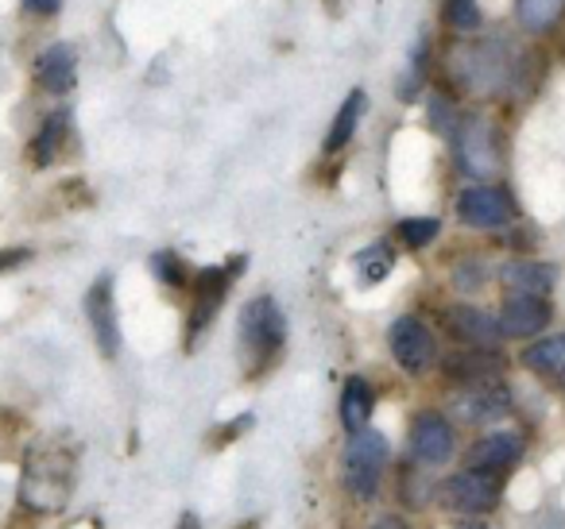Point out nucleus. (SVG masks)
<instances>
[{
    "label": "nucleus",
    "instance_id": "obj_1",
    "mask_svg": "<svg viewBox=\"0 0 565 529\" xmlns=\"http://www.w3.org/2000/svg\"><path fill=\"white\" fill-rule=\"evenodd\" d=\"M523 55L508 40H472L457 43L446 58V74L457 89L472 97H503L508 89L519 86Z\"/></svg>",
    "mask_w": 565,
    "mask_h": 529
},
{
    "label": "nucleus",
    "instance_id": "obj_2",
    "mask_svg": "<svg viewBox=\"0 0 565 529\" xmlns=\"http://www.w3.org/2000/svg\"><path fill=\"white\" fill-rule=\"evenodd\" d=\"M449 140H454L457 166L472 182H488L503 171V132L492 117L469 112V117H461V125H457V132Z\"/></svg>",
    "mask_w": 565,
    "mask_h": 529
},
{
    "label": "nucleus",
    "instance_id": "obj_3",
    "mask_svg": "<svg viewBox=\"0 0 565 529\" xmlns=\"http://www.w3.org/2000/svg\"><path fill=\"white\" fill-rule=\"evenodd\" d=\"M387 456H392V444L380 429H361V433L349 436L345 449V487L356 498H372L384 479Z\"/></svg>",
    "mask_w": 565,
    "mask_h": 529
},
{
    "label": "nucleus",
    "instance_id": "obj_4",
    "mask_svg": "<svg viewBox=\"0 0 565 529\" xmlns=\"http://www.w3.org/2000/svg\"><path fill=\"white\" fill-rule=\"evenodd\" d=\"M241 341L256 364H267L287 341V317L275 305V298H252L241 313Z\"/></svg>",
    "mask_w": 565,
    "mask_h": 529
},
{
    "label": "nucleus",
    "instance_id": "obj_5",
    "mask_svg": "<svg viewBox=\"0 0 565 529\" xmlns=\"http://www.w3.org/2000/svg\"><path fill=\"white\" fill-rule=\"evenodd\" d=\"M457 220L469 228H503L515 220V197L495 182H472L457 194Z\"/></svg>",
    "mask_w": 565,
    "mask_h": 529
},
{
    "label": "nucleus",
    "instance_id": "obj_6",
    "mask_svg": "<svg viewBox=\"0 0 565 529\" xmlns=\"http://www.w3.org/2000/svg\"><path fill=\"white\" fill-rule=\"evenodd\" d=\"M500 495H503L500 475L477 472V467H465V472L449 475V479L441 483V503H446L449 510H457V514H469V518L495 510Z\"/></svg>",
    "mask_w": 565,
    "mask_h": 529
},
{
    "label": "nucleus",
    "instance_id": "obj_7",
    "mask_svg": "<svg viewBox=\"0 0 565 529\" xmlns=\"http://www.w3.org/2000/svg\"><path fill=\"white\" fill-rule=\"evenodd\" d=\"M387 344H392L395 364L407 375H423L438 364V341H434L430 325L418 317H399L387 333Z\"/></svg>",
    "mask_w": 565,
    "mask_h": 529
},
{
    "label": "nucleus",
    "instance_id": "obj_8",
    "mask_svg": "<svg viewBox=\"0 0 565 529\" xmlns=\"http://www.w3.org/2000/svg\"><path fill=\"white\" fill-rule=\"evenodd\" d=\"M244 267V259H236L233 267H205V271L194 274V310H190V321H186V336L194 341L198 333L210 328V321L217 317L221 302H225L228 287H233L236 271Z\"/></svg>",
    "mask_w": 565,
    "mask_h": 529
},
{
    "label": "nucleus",
    "instance_id": "obj_9",
    "mask_svg": "<svg viewBox=\"0 0 565 529\" xmlns=\"http://www.w3.org/2000/svg\"><path fill=\"white\" fill-rule=\"evenodd\" d=\"M86 317L94 328V341L102 356H117L120 352V321H117V294H113V274H102L94 287L86 290Z\"/></svg>",
    "mask_w": 565,
    "mask_h": 529
},
{
    "label": "nucleus",
    "instance_id": "obj_10",
    "mask_svg": "<svg viewBox=\"0 0 565 529\" xmlns=\"http://www.w3.org/2000/svg\"><path fill=\"white\" fill-rule=\"evenodd\" d=\"M411 452H415V460H423V464H446V460L454 456L457 433L446 413L423 410L411 421Z\"/></svg>",
    "mask_w": 565,
    "mask_h": 529
},
{
    "label": "nucleus",
    "instance_id": "obj_11",
    "mask_svg": "<svg viewBox=\"0 0 565 529\" xmlns=\"http://www.w3.org/2000/svg\"><path fill=\"white\" fill-rule=\"evenodd\" d=\"M550 321H554V305H550L546 298L508 294L503 298V310H500V336L526 341V336H539Z\"/></svg>",
    "mask_w": 565,
    "mask_h": 529
},
{
    "label": "nucleus",
    "instance_id": "obj_12",
    "mask_svg": "<svg viewBox=\"0 0 565 529\" xmlns=\"http://www.w3.org/2000/svg\"><path fill=\"white\" fill-rule=\"evenodd\" d=\"M441 371L461 387H484V382H500L503 356H495V348H457L441 359Z\"/></svg>",
    "mask_w": 565,
    "mask_h": 529
},
{
    "label": "nucleus",
    "instance_id": "obj_13",
    "mask_svg": "<svg viewBox=\"0 0 565 529\" xmlns=\"http://www.w3.org/2000/svg\"><path fill=\"white\" fill-rule=\"evenodd\" d=\"M449 410L461 421H495L511 410V395L503 382H484V387H461L449 402Z\"/></svg>",
    "mask_w": 565,
    "mask_h": 529
},
{
    "label": "nucleus",
    "instance_id": "obj_14",
    "mask_svg": "<svg viewBox=\"0 0 565 529\" xmlns=\"http://www.w3.org/2000/svg\"><path fill=\"white\" fill-rule=\"evenodd\" d=\"M446 328L465 348H495V341H500V321L480 305H449Z\"/></svg>",
    "mask_w": 565,
    "mask_h": 529
},
{
    "label": "nucleus",
    "instance_id": "obj_15",
    "mask_svg": "<svg viewBox=\"0 0 565 529\" xmlns=\"http://www.w3.org/2000/svg\"><path fill=\"white\" fill-rule=\"evenodd\" d=\"M35 82L47 94H71L78 82V51L71 43H51L35 58Z\"/></svg>",
    "mask_w": 565,
    "mask_h": 529
},
{
    "label": "nucleus",
    "instance_id": "obj_16",
    "mask_svg": "<svg viewBox=\"0 0 565 529\" xmlns=\"http://www.w3.org/2000/svg\"><path fill=\"white\" fill-rule=\"evenodd\" d=\"M523 436L511 433V429H500V433H488L477 441V449H472V467L477 472H488V475H500L508 472V467H515L519 460H523Z\"/></svg>",
    "mask_w": 565,
    "mask_h": 529
},
{
    "label": "nucleus",
    "instance_id": "obj_17",
    "mask_svg": "<svg viewBox=\"0 0 565 529\" xmlns=\"http://www.w3.org/2000/svg\"><path fill=\"white\" fill-rule=\"evenodd\" d=\"M503 287L511 294H526V298H546L557 282V267L539 263V259H511L508 267L500 271Z\"/></svg>",
    "mask_w": 565,
    "mask_h": 529
},
{
    "label": "nucleus",
    "instance_id": "obj_18",
    "mask_svg": "<svg viewBox=\"0 0 565 529\" xmlns=\"http://www.w3.org/2000/svg\"><path fill=\"white\" fill-rule=\"evenodd\" d=\"M364 109H369V94H364V89H353V94L341 101L338 117H333L330 132H326V155H341V151L353 143L356 128H361V120H364Z\"/></svg>",
    "mask_w": 565,
    "mask_h": 529
},
{
    "label": "nucleus",
    "instance_id": "obj_19",
    "mask_svg": "<svg viewBox=\"0 0 565 529\" xmlns=\"http://www.w3.org/2000/svg\"><path fill=\"white\" fill-rule=\"evenodd\" d=\"M372 410H376V390L369 387V379L353 375V379L345 382V390H341V421H345L349 433L369 429Z\"/></svg>",
    "mask_w": 565,
    "mask_h": 529
},
{
    "label": "nucleus",
    "instance_id": "obj_20",
    "mask_svg": "<svg viewBox=\"0 0 565 529\" xmlns=\"http://www.w3.org/2000/svg\"><path fill=\"white\" fill-rule=\"evenodd\" d=\"M523 367L546 379H565V333L542 336L523 352Z\"/></svg>",
    "mask_w": 565,
    "mask_h": 529
},
{
    "label": "nucleus",
    "instance_id": "obj_21",
    "mask_svg": "<svg viewBox=\"0 0 565 529\" xmlns=\"http://www.w3.org/2000/svg\"><path fill=\"white\" fill-rule=\"evenodd\" d=\"M66 136H71V112H51V117H43V128L35 132L32 140V159L35 166H51L58 159V151H63Z\"/></svg>",
    "mask_w": 565,
    "mask_h": 529
},
{
    "label": "nucleus",
    "instance_id": "obj_22",
    "mask_svg": "<svg viewBox=\"0 0 565 529\" xmlns=\"http://www.w3.org/2000/svg\"><path fill=\"white\" fill-rule=\"evenodd\" d=\"M565 17V0H515V20L523 32L546 35L562 24Z\"/></svg>",
    "mask_w": 565,
    "mask_h": 529
},
{
    "label": "nucleus",
    "instance_id": "obj_23",
    "mask_svg": "<svg viewBox=\"0 0 565 529\" xmlns=\"http://www.w3.org/2000/svg\"><path fill=\"white\" fill-rule=\"evenodd\" d=\"M353 267H356V274H361L364 287H376V282H384L387 274H392L395 251L387 248V244H369V248L353 256Z\"/></svg>",
    "mask_w": 565,
    "mask_h": 529
},
{
    "label": "nucleus",
    "instance_id": "obj_24",
    "mask_svg": "<svg viewBox=\"0 0 565 529\" xmlns=\"http://www.w3.org/2000/svg\"><path fill=\"white\" fill-rule=\"evenodd\" d=\"M426 66H430V43H426V35H418V43L411 47L407 71H403V78H399V97H403V101H415V97L423 94Z\"/></svg>",
    "mask_w": 565,
    "mask_h": 529
},
{
    "label": "nucleus",
    "instance_id": "obj_25",
    "mask_svg": "<svg viewBox=\"0 0 565 529\" xmlns=\"http://www.w3.org/2000/svg\"><path fill=\"white\" fill-rule=\"evenodd\" d=\"M441 17H446L449 32L457 35H480V28H484V12L477 0H446Z\"/></svg>",
    "mask_w": 565,
    "mask_h": 529
},
{
    "label": "nucleus",
    "instance_id": "obj_26",
    "mask_svg": "<svg viewBox=\"0 0 565 529\" xmlns=\"http://www.w3.org/2000/svg\"><path fill=\"white\" fill-rule=\"evenodd\" d=\"M399 240L407 244V248H430L434 240H438V233H441V220L438 217H407V220H399Z\"/></svg>",
    "mask_w": 565,
    "mask_h": 529
},
{
    "label": "nucleus",
    "instance_id": "obj_27",
    "mask_svg": "<svg viewBox=\"0 0 565 529\" xmlns=\"http://www.w3.org/2000/svg\"><path fill=\"white\" fill-rule=\"evenodd\" d=\"M430 120H434V132L441 136H454L457 125H461V112H457V101L446 94H434L430 97Z\"/></svg>",
    "mask_w": 565,
    "mask_h": 529
},
{
    "label": "nucleus",
    "instance_id": "obj_28",
    "mask_svg": "<svg viewBox=\"0 0 565 529\" xmlns=\"http://www.w3.org/2000/svg\"><path fill=\"white\" fill-rule=\"evenodd\" d=\"M151 271H156L159 282H167V287H186V263H182L174 251H156L151 256Z\"/></svg>",
    "mask_w": 565,
    "mask_h": 529
},
{
    "label": "nucleus",
    "instance_id": "obj_29",
    "mask_svg": "<svg viewBox=\"0 0 565 529\" xmlns=\"http://www.w3.org/2000/svg\"><path fill=\"white\" fill-rule=\"evenodd\" d=\"M28 12H35V17H55L58 9H63V0H20Z\"/></svg>",
    "mask_w": 565,
    "mask_h": 529
},
{
    "label": "nucleus",
    "instance_id": "obj_30",
    "mask_svg": "<svg viewBox=\"0 0 565 529\" xmlns=\"http://www.w3.org/2000/svg\"><path fill=\"white\" fill-rule=\"evenodd\" d=\"M32 256V251H0V271H4V267H17V263H24V259Z\"/></svg>",
    "mask_w": 565,
    "mask_h": 529
},
{
    "label": "nucleus",
    "instance_id": "obj_31",
    "mask_svg": "<svg viewBox=\"0 0 565 529\" xmlns=\"http://www.w3.org/2000/svg\"><path fill=\"white\" fill-rule=\"evenodd\" d=\"M372 529H411V526H407V521L399 518V514H384V518H380V521H376V526H372Z\"/></svg>",
    "mask_w": 565,
    "mask_h": 529
},
{
    "label": "nucleus",
    "instance_id": "obj_32",
    "mask_svg": "<svg viewBox=\"0 0 565 529\" xmlns=\"http://www.w3.org/2000/svg\"><path fill=\"white\" fill-rule=\"evenodd\" d=\"M174 529H202V521H198V514H182Z\"/></svg>",
    "mask_w": 565,
    "mask_h": 529
},
{
    "label": "nucleus",
    "instance_id": "obj_33",
    "mask_svg": "<svg viewBox=\"0 0 565 529\" xmlns=\"http://www.w3.org/2000/svg\"><path fill=\"white\" fill-rule=\"evenodd\" d=\"M457 529H488V526H480L477 518H465V521H461V526H457Z\"/></svg>",
    "mask_w": 565,
    "mask_h": 529
},
{
    "label": "nucleus",
    "instance_id": "obj_34",
    "mask_svg": "<svg viewBox=\"0 0 565 529\" xmlns=\"http://www.w3.org/2000/svg\"><path fill=\"white\" fill-rule=\"evenodd\" d=\"M330 4H333V9H338V0H330Z\"/></svg>",
    "mask_w": 565,
    "mask_h": 529
}]
</instances>
